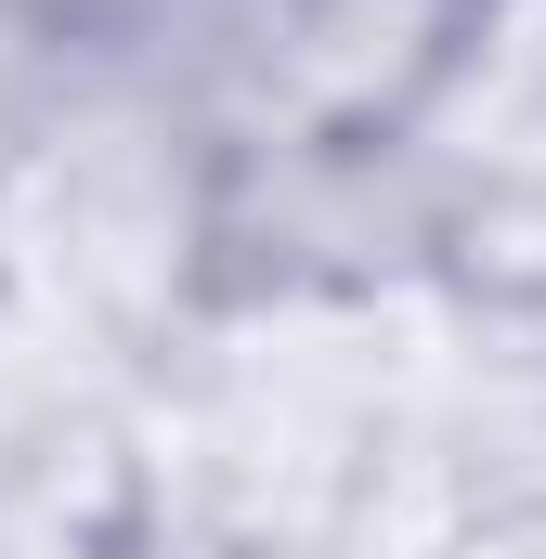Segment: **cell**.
<instances>
[{
  "label": "cell",
  "instance_id": "6da1fadb",
  "mask_svg": "<svg viewBox=\"0 0 546 559\" xmlns=\"http://www.w3.org/2000/svg\"><path fill=\"white\" fill-rule=\"evenodd\" d=\"M416 338H429V286L222 299L169 365L131 378V417H118V481H131L143 547L286 559V547L404 534Z\"/></svg>",
  "mask_w": 546,
  "mask_h": 559
},
{
  "label": "cell",
  "instance_id": "7a4b0ae2",
  "mask_svg": "<svg viewBox=\"0 0 546 559\" xmlns=\"http://www.w3.org/2000/svg\"><path fill=\"white\" fill-rule=\"evenodd\" d=\"M222 222L235 143L169 92V66L92 39L26 156L0 169V299L39 312L79 365L143 378L222 312Z\"/></svg>",
  "mask_w": 546,
  "mask_h": 559
},
{
  "label": "cell",
  "instance_id": "3957f363",
  "mask_svg": "<svg viewBox=\"0 0 546 559\" xmlns=\"http://www.w3.org/2000/svg\"><path fill=\"white\" fill-rule=\"evenodd\" d=\"M79 52H92L79 26H52V13H13V0H0V169H13V156H26V131L52 118V92L79 79Z\"/></svg>",
  "mask_w": 546,
  "mask_h": 559
},
{
  "label": "cell",
  "instance_id": "277c9868",
  "mask_svg": "<svg viewBox=\"0 0 546 559\" xmlns=\"http://www.w3.org/2000/svg\"><path fill=\"white\" fill-rule=\"evenodd\" d=\"M13 13H52V26H79V39H118L143 0H13Z\"/></svg>",
  "mask_w": 546,
  "mask_h": 559
}]
</instances>
